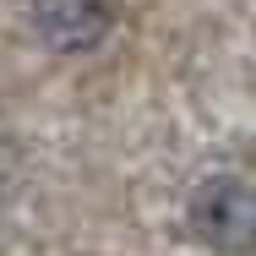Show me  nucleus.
<instances>
[{
	"label": "nucleus",
	"mask_w": 256,
	"mask_h": 256,
	"mask_svg": "<svg viewBox=\"0 0 256 256\" xmlns=\"http://www.w3.org/2000/svg\"><path fill=\"white\" fill-rule=\"evenodd\" d=\"M33 38L54 54H88L114 33V6L109 0H33L28 11Z\"/></svg>",
	"instance_id": "f03ea898"
},
{
	"label": "nucleus",
	"mask_w": 256,
	"mask_h": 256,
	"mask_svg": "<svg viewBox=\"0 0 256 256\" xmlns=\"http://www.w3.org/2000/svg\"><path fill=\"white\" fill-rule=\"evenodd\" d=\"M191 234L207 251H224V256L256 251V186L234 180V174L202 180L191 196Z\"/></svg>",
	"instance_id": "f257e3e1"
}]
</instances>
